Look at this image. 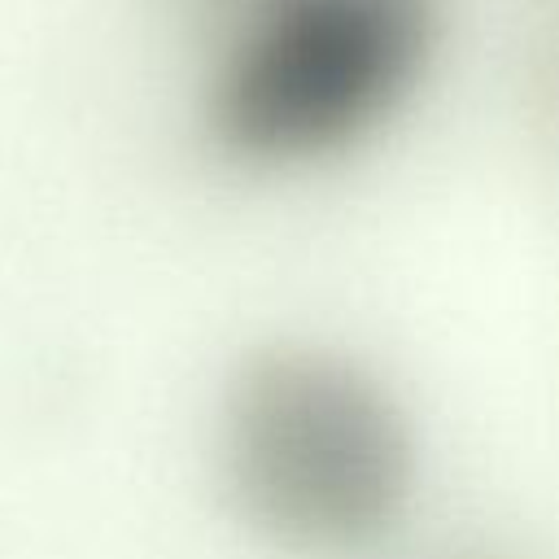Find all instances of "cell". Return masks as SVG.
Masks as SVG:
<instances>
[{
  "instance_id": "6da1fadb",
  "label": "cell",
  "mask_w": 559,
  "mask_h": 559,
  "mask_svg": "<svg viewBox=\"0 0 559 559\" xmlns=\"http://www.w3.org/2000/svg\"><path fill=\"white\" fill-rule=\"evenodd\" d=\"M214 450L236 520L288 559H380L419 507V424L341 345L275 341L245 354Z\"/></svg>"
},
{
  "instance_id": "7a4b0ae2",
  "label": "cell",
  "mask_w": 559,
  "mask_h": 559,
  "mask_svg": "<svg viewBox=\"0 0 559 559\" xmlns=\"http://www.w3.org/2000/svg\"><path fill=\"white\" fill-rule=\"evenodd\" d=\"M210 144L253 175H306L371 144L419 92L437 0H188Z\"/></svg>"
}]
</instances>
